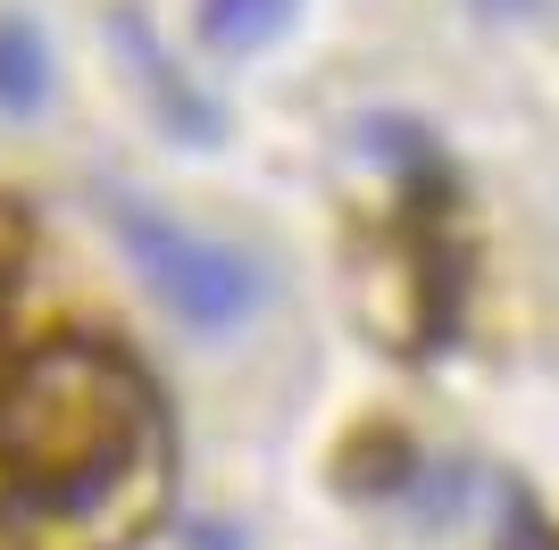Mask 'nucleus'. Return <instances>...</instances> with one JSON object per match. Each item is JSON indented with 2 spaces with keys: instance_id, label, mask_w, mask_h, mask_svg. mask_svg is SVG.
Instances as JSON below:
<instances>
[{
  "instance_id": "4",
  "label": "nucleus",
  "mask_w": 559,
  "mask_h": 550,
  "mask_svg": "<svg viewBox=\"0 0 559 550\" xmlns=\"http://www.w3.org/2000/svg\"><path fill=\"white\" fill-rule=\"evenodd\" d=\"M126 43H134V59H142V84L159 92V109L176 117V125H185L192 142H210V134H217V109H210V100H192V92L176 84V68H167V59H159V43H151V34H142L134 17H126Z\"/></svg>"
},
{
  "instance_id": "3",
  "label": "nucleus",
  "mask_w": 559,
  "mask_h": 550,
  "mask_svg": "<svg viewBox=\"0 0 559 550\" xmlns=\"http://www.w3.org/2000/svg\"><path fill=\"white\" fill-rule=\"evenodd\" d=\"M293 17V0H201V43L210 50H259Z\"/></svg>"
},
{
  "instance_id": "2",
  "label": "nucleus",
  "mask_w": 559,
  "mask_h": 550,
  "mask_svg": "<svg viewBox=\"0 0 559 550\" xmlns=\"http://www.w3.org/2000/svg\"><path fill=\"white\" fill-rule=\"evenodd\" d=\"M50 100V43H43V25L34 17H0V109L25 117V109H43Z\"/></svg>"
},
{
  "instance_id": "1",
  "label": "nucleus",
  "mask_w": 559,
  "mask_h": 550,
  "mask_svg": "<svg viewBox=\"0 0 559 550\" xmlns=\"http://www.w3.org/2000/svg\"><path fill=\"white\" fill-rule=\"evenodd\" d=\"M109 234H117V251L134 259L142 284H151L185 325H201V334H234V325L267 300L259 259H242L234 242H217V234L176 226V217L151 208V201H117L109 208Z\"/></svg>"
}]
</instances>
